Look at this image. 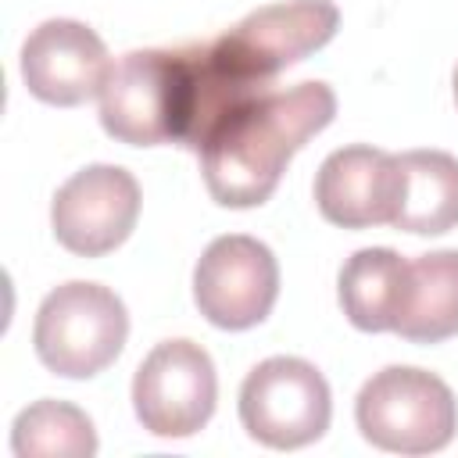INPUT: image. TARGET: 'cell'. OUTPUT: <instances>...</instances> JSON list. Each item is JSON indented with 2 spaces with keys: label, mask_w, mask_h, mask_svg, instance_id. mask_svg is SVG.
<instances>
[{
  "label": "cell",
  "mask_w": 458,
  "mask_h": 458,
  "mask_svg": "<svg viewBox=\"0 0 458 458\" xmlns=\"http://www.w3.org/2000/svg\"><path fill=\"white\" fill-rule=\"evenodd\" d=\"M11 451L18 458H89L97 454V433L82 408L47 397L18 411Z\"/></svg>",
  "instance_id": "9a60e30c"
},
{
  "label": "cell",
  "mask_w": 458,
  "mask_h": 458,
  "mask_svg": "<svg viewBox=\"0 0 458 458\" xmlns=\"http://www.w3.org/2000/svg\"><path fill=\"white\" fill-rule=\"evenodd\" d=\"M129 315L114 290L100 283H61L36 311L32 344L39 361L64 379H89L104 372L125 347Z\"/></svg>",
  "instance_id": "3957f363"
},
{
  "label": "cell",
  "mask_w": 458,
  "mask_h": 458,
  "mask_svg": "<svg viewBox=\"0 0 458 458\" xmlns=\"http://www.w3.org/2000/svg\"><path fill=\"white\" fill-rule=\"evenodd\" d=\"M408 283V261L390 247L354 250L340 268V308L351 326L386 333L397 326Z\"/></svg>",
  "instance_id": "5bb4252c"
},
{
  "label": "cell",
  "mask_w": 458,
  "mask_h": 458,
  "mask_svg": "<svg viewBox=\"0 0 458 458\" xmlns=\"http://www.w3.org/2000/svg\"><path fill=\"white\" fill-rule=\"evenodd\" d=\"M279 297L276 254L243 233L208 243L193 268V301L218 329H250L268 318Z\"/></svg>",
  "instance_id": "ba28073f"
},
{
  "label": "cell",
  "mask_w": 458,
  "mask_h": 458,
  "mask_svg": "<svg viewBox=\"0 0 458 458\" xmlns=\"http://www.w3.org/2000/svg\"><path fill=\"white\" fill-rule=\"evenodd\" d=\"M454 100H458V68H454Z\"/></svg>",
  "instance_id": "2e32d148"
},
{
  "label": "cell",
  "mask_w": 458,
  "mask_h": 458,
  "mask_svg": "<svg viewBox=\"0 0 458 458\" xmlns=\"http://www.w3.org/2000/svg\"><path fill=\"white\" fill-rule=\"evenodd\" d=\"M340 25L333 0H286L250 11L243 21L208 43L211 61L240 86H272V79L322 50Z\"/></svg>",
  "instance_id": "5b68a950"
},
{
  "label": "cell",
  "mask_w": 458,
  "mask_h": 458,
  "mask_svg": "<svg viewBox=\"0 0 458 458\" xmlns=\"http://www.w3.org/2000/svg\"><path fill=\"white\" fill-rule=\"evenodd\" d=\"M401 190L397 154L354 143L333 150L315 175V204L326 222L340 229L390 225Z\"/></svg>",
  "instance_id": "8fae6325"
},
{
  "label": "cell",
  "mask_w": 458,
  "mask_h": 458,
  "mask_svg": "<svg viewBox=\"0 0 458 458\" xmlns=\"http://www.w3.org/2000/svg\"><path fill=\"white\" fill-rule=\"evenodd\" d=\"M100 125L129 147H186L190 132V50H132L100 89Z\"/></svg>",
  "instance_id": "7a4b0ae2"
},
{
  "label": "cell",
  "mask_w": 458,
  "mask_h": 458,
  "mask_svg": "<svg viewBox=\"0 0 458 458\" xmlns=\"http://www.w3.org/2000/svg\"><path fill=\"white\" fill-rule=\"evenodd\" d=\"M329 383L304 358H265L240 386V422L265 447H304L329 429Z\"/></svg>",
  "instance_id": "8992f818"
},
{
  "label": "cell",
  "mask_w": 458,
  "mask_h": 458,
  "mask_svg": "<svg viewBox=\"0 0 458 458\" xmlns=\"http://www.w3.org/2000/svg\"><path fill=\"white\" fill-rule=\"evenodd\" d=\"M354 422L379 451L433 454L447 447L458 429V401L440 376L411 365H386L361 386Z\"/></svg>",
  "instance_id": "277c9868"
},
{
  "label": "cell",
  "mask_w": 458,
  "mask_h": 458,
  "mask_svg": "<svg viewBox=\"0 0 458 458\" xmlns=\"http://www.w3.org/2000/svg\"><path fill=\"white\" fill-rule=\"evenodd\" d=\"M218 401L211 354L193 340L157 344L132 376V408L154 437H193Z\"/></svg>",
  "instance_id": "52a82bcc"
},
{
  "label": "cell",
  "mask_w": 458,
  "mask_h": 458,
  "mask_svg": "<svg viewBox=\"0 0 458 458\" xmlns=\"http://www.w3.org/2000/svg\"><path fill=\"white\" fill-rule=\"evenodd\" d=\"M111 68L114 64L104 39L72 18H50L36 25L21 47V79L29 93L57 107H75L100 97Z\"/></svg>",
  "instance_id": "30bf717a"
},
{
  "label": "cell",
  "mask_w": 458,
  "mask_h": 458,
  "mask_svg": "<svg viewBox=\"0 0 458 458\" xmlns=\"http://www.w3.org/2000/svg\"><path fill=\"white\" fill-rule=\"evenodd\" d=\"M333 114L336 93L326 82L268 86L225 107L197 147L211 200L222 208L265 204L276 193L286 161L318 136Z\"/></svg>",
  "instance_id": "6da1fadb"
},
{
  "label": "cell",
  "mask_w": 458,
  "mask_h": 458,
  "mask_svg": "<svg viewBox=\"0 0 458 458\" xmlns=\"http://www.w3.org/2000/svg\"><path fill=\"white\" fill-rule=\"evenodd\" d=\"M140 218V182L118 165H89L57 186L50 225L64 250L100 258L122 247Z\"/></svg>",
  "instance_id": "9c48e42d"
},
{
  "label": "cell",
  "mask_w": 458,
  "mask_h": 458,
  "mask_svg": "<svg viewBox=\"0 0 458 458\" xmlns=\"http://www.w3.org/2000/svg\"><path fill=\"white\" fill-rule=\"evenodd\" d=\"M401 161V190L394 229L440 236L458 225V157L444 150H408Z\"/></svg>",
  "instance_id": "7c38bea8"
},
{
  "label": "cell",
  "mask_w": 458,
  "mask_h": 458,
  "mask_svg": "<svg viewBox=\"0 0 458 458\" xmlns=\"http://www.w3.org/2000/svg\"><path fill=\"white\" fill-rule=\"evenodd\" d=\"M394 333L408 344H440L458 336V250H433L408 261Z\"/></svg>",
  "instance_id": "4fadbf2b"
}]
</instances>
